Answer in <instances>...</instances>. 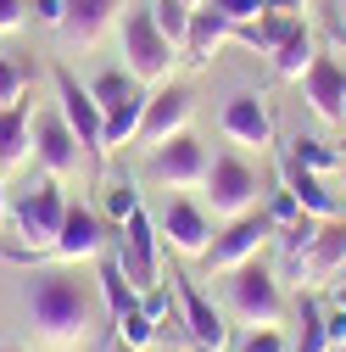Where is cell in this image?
<instances>
[{"label": "cell", "mask_w": 346, "mask_h": 352, "mask_svg": "<svg viewBox=\"0 0 346 352\" xmlns=\"http://www.w3.org/2000/svg\"><path fill=\"white\" fill-rule=\"evenodd\" d=\"M235 34V23L218 12V6H196V17H190V34H185V51H179V62H212V51L224 45V39Z\"/></svg>", "instance_id": "ffe728a7"}, {"label": "cell", "mask_w": 346, "mask_h": 352, "mask_svg": "<svg viewBox=\"0 0 346 352\" xmlns=\"http://www.w3.org/2000/svg\"><path fill=\"white\" fill-rule=\"evenodd\" d=\"M62 218H67L62 179H51V173H45V179H39V185H34V190L12 207V235H17V246H12L6 257L28 269V263H34L39 252H45V246L62 235Z\"/></svg>", "instance_id": "277c9868"}, {"label": "cell", "mask_w": 346, "mask_h": 352, "mask_svg": "<svg viewBox=\"0 0 346 352\" xmlns=\"http://www.w3.org/2000/svg\"><path fill=\"white\" fill-rule=\"evenodd\" d=\"M207 212L218 218V224H229V218L240 212H257V201H263V179H257V168L240 157V151H218L207 162Z\"/></svg>", "instance_id": "5b68a950"}, {"label": "cell", "mask_w": 346, "mask_h": 352, "mask_svg": "<svg viewBox=\"0 0 346 352\" xmlns=\"http://www.w3.org/2000/svg\"><path fill=\"white\" fill-rule=\"evenodd\" d=\"M51 78H56V112L67 118V129H73V135H78V146H84V157H90L95 168L112 157L106 151V118H101V101L90 96V84H78L67 67H51Z\"/></svg>", "instance_id": "ba28073f"}, {"label": "cell", "mask_w": 346, "mask_h": 352, "mask_svg": "<svg viewBox=\"0 0 346 352\" xmlns=\"http://www.w3.org/2000/svg\"><path fill=\"white\" fill-rule=\"evenodd\" d=\"M117 56H123V73L135 84H151V90H162V84H173V67H179V45L157 28L151 17V0H140V6L123 12V28H117Z\"/></svg>", "instance_id": "7a4b0ae2"}, {"label": "cell", "mask_w": 346, "mask_h": 352, "mask_svg": "<svg viewBox=\"0 0 346 352\" xmlns=\"http://www.w3.org/2000/svg\"><path fill=\"white\" fill-rule=\"evenodd\" d=\"M123 0H67V17H62V34L73 45H95V39L117 23Z\"/></svg>", "instance_id": "d6986e66"}, {"label": "cell", "mask_w": 346, "mask_h": 352, "mask_svg": "<svg viewBox=\"0 0 346 352\" xmlns=\"http://www.w3.org/2000/svg\"><path fill=\"white\" fill-rule=\"evenodd\" d=\"M268 212H274V224H279V230H285V224H296V218H301V207H296V196H290V190H279V201H274Z\"/></svg>", "instance_id": "e575fe53"}, {"label": "cell", "mask_w": 346, "mask_h": 352, "mask_svg": "<svg viewBox=\"0 0 346 352\" xmlns=\"http://www.w3.org/2000/svg\"><path fill=\"white\" fill-rule=\"evenodd\" d=\"M157 230H162V241H168V252H179V257H190V263H201L207 257V246H212V212L207 207H196L190 196H173L168 207H162V218H157Z\"/></svg>", "instance_id": "4fadbf2b"}, {"label": "cell", "mask_w": 346, "mask_h": 352, "mask_svg": "<svg viewBox=\"0 0 346 352\" xmlns=\"http://www.w3.org/2000/svg\"><path fill=\"white\" fill-rule=\"evenodd\" d=\"M296 84H301V101H308V112L319 123H341V112H346V67L335 56H313V67Z\"/></svg>", "instance_id": "2e32d148"}, {"label": "cell", "mask_w": 346, "mask_h": 352, "mask_svg": "<svg viewBox=\"0 0 346 352\" xmlns=\"http://www.w3.org/2000/svg\"><path fill=\"white\" fill-rule=\"evenodd\" d=\"M290 352H330V330H324V314L301 296L296 302V336H290Z\"/></svg>", "instance_id": "cb8c5ba5"}, {"label": "cell", "mask_w": 346, "mask_h": 352, "mask_svg": "<svg viewBox=\"0 0 346 352\" xmlns=\"http://www.w3.org/2000/svg\"><path fill=\"white\" fill-rule=\"evenodd\" d=\"M151 17H157V28L173 39V45L185 51V34H190V17H196V6H185V0H151Z\"/></svg>", "instance_id": "d4e9b609"}, {"label": "cell", "mask_w": 346, "mask_h": 352, "mask_svg": "<svg viewBox=\"0 0 346 352\" xmlns=\"http://www.w3.org/2000/svg\"><path fill=\"white\" fill-rule=\"evenodd\" d=\"M324 330H330V352H341V346H346V307H330V314H324Z\"/></svg>", "instance_id": "836d02e7"}, {"label": "cell", "mask_w": 346, "mask_h": 352, "mask_svg": "<svg viewBox=\"0 0 346 352\" xmlns=\"http://www.w3.org/2000/svg\"><path fill=\"white\" fill-rule=\"evenodd\" d=\"M28 12L45 23V28H62V17H67V0H28Z\"/></svg>", "instance_id": "1f68e13d"}, {"label": "cell", "mask_w": 346, "mask_h": 352, "mask_svg": "<svg viewBox=\"0 0 346 352\" xmlns=\"http://www.w3.org/2000/svg\"><path fill=\"white\" fill-rule=\"evenodd\" d=\"M95 285H101V302H106V314H112V319H123L128 307H140V291H135V285L123 280V269H117V263H112L106 252H101V269H95Z\"/></svg>", "instance_id": "603a6c76"}, {"label": "cell", "mask_w": 346, "mask_h": 352, "mask_svg": "<svg viewBox=\"0 0 346 352\" xmlns=\"http://www.w3.org/2000/svg\"><path fill=\"white\" fill-rule=\"evenodd\" d=\"M28 324L34 336L45 341L51 352H78V346H90L95 341V324H101V302L90 291V280H78L73 269H39L28 280Z\"/></svg>", "instance_id": "6da1fadb"}, {"label": "cell", "mask_w": 346, "mask_h": 352, "mask_svg": "<svg viewBox=\"0 0 346 352\" xmlns=\"http://www.w3.org/2000/svg\"><path fill=\"white\" fill-rule=\"evenodd\" d=\"M101 207H106V218H112V224L123 230V224H128V218H135V212H140V190H135V185H128V179H112V185L101 190Z\"/></svg>", "instance_id": "4316f807"}, {"label": "cell", "mask_w": 346, "mask_h": 352, "mask_svg": "<svg viewBox=\"0 0 346 352\" xmlns=\"http://www.w3.org/2000/svg\"><path fill=\"white\" fill-rule=\"evenodd\" d=\"M341 352H346V346H341Z\"/></svg>", "instance_id": "f6af8a7d"}, {"label": "cell", "mask_w": 346, "mask_h": 352, "mask_svg": "<svg viewBox=\"0 0 346 352\" xmlns=\"http://www.w3.org/2000/svg\"><path fill=\"white\" fill-rule=\"evenodd\" d=\"M341 39H346V12H341Z\"/></svg>", "instance_id": "f35d334b"}, {"label": "cell", "mask_w": 346, "mask_h": 352, "mask_svg": "<svg viewBox=\"0 0 346 352\" xmlns=\"http://www.w3.org/2000/svg\"><path fill=\"white\" fill-rule=\"evenodd\" d=\"M335 307H346V274L335 280Z\"/></svg>", "instance_id": "8d00e7d4"}, {"label": "cell", "mask_w": 346, "mask_h": 352, "mask_svg": "<svg viewBox=\"0 0 346 352\" xmlns=\"http://www.w3.org/2000/svg\"><path fill=\"white\" fill-rule=\"evenodd\" d=\"M140 307H146V314H151V319L162 324V319H168V280H162L157 291H146V296H140Z\"/></svg>", "instance_id": "d590c367"}, {"label": "cell", "mask_w": 346, "mask_h": 352, "mask_svg": "<svg viewBox=\"0 0 346 352\" xmlns=\"http://www.w3.org/2000/svg\"><path fill=\"white\" fill-rule=\"evenodd\" d=\"M34 162L51 173V179H73V173L90 162L84 157V146H78V135L67 129V118L62 112H34Z\"/></svg>", "instance_id": "8fae6325"}, {"label": "cell", "mask_w": 346, "mask_h": 352, "mask_svg": "<svg viewBox=\"0 0 346 352\" xmlns=\"http://www.w3.org/2000/svg\"><path fill=\"white\" fill-rule=\"evenodd\" d=\"M190 118H196V96L185 90V84H162L157 96H146V118H140V135H135V146L157 151L162 140L185 135V129H190Z\"/></svg>", "instance_id": "7c38bea8"}, {"label": "cell", "mask_w": 346, "mask_h": 352, "mask_svg": "<svg viewBox=\"0 0 346 352\" xmlns=\"http://www.w3.org/2000/svg\"><path fill=\"white\" fill-rule=\"evenodd\" d=\"M34 157V118L28 101L23 107H0V173H12Z\"/></svg>", "instance_id": "44dd1931"}, {"label": "cell", "mask_w": 346, "mask_h": 352, "mask_svg": "<svg viewBox=\"0 0 346 352\" xmlns=\"http://www.w3.org/2000/svg\"><path fill=\"white\" fill-rule=\"evenodd\" d=\"M224 135H229L235 146H246V151H263V146L274 140V118H268L263 96L235 90V96L224 101Z\"/></svg>", "instance_id": "e0dca14e"}, {"label": "cell", "mask_w": 346, "mask_h": 352, "mask_svg": "<svg viewBox=\"0 0 346 352\" xmlns=\"http://www.w3.org/2000/svg\"><path fill=\"white\" fill-rule=\"evenodd\" d=\"M224 280V307L246 324V330H268V324H285V291H279V274L268 269L263 257L240 263V269L218 274Z\"/></svg>", "instance_id": "3957f363"}, {"label": "cell", "mask_w": 346, "mask_h": 352, "mask_svg": "<svg viewBox=\"0 0 346 352\" xmlns=\"http://www.w3.org/2000/svg\"><path fill=\"white\" fill-rule=\"evenodd\" d=\"M185 6H207V0H185Z\"/></svg>", "instance_id": "ab89813d"}, {"label": "cell", "mask_w": 346, "mask_h": 352, "mask_svg": "<svg viewBox=\"0 0 346 352\" xmlns=\"http://www.w3.org/2000/svg\"><path fill=\"white\" fill-rule=\"evenodd\" d=\"M290 269L301 274V280H296L301 291H308V285H324V280H341V269H346V218H324L319 235H313V246L301 252Z\"/></svg>", "instance_id": "5bb4252c"}, {"label": "cell", "mask_w": 346, "mask_h": 352, "mask_svg": "<svg viewBox=\"0 0 346 352\" xmlns=\"http://www.w3.org/2000/svg\"><path fill=\"white\" fill-rule=\"evenodd\" d=\"M23 101H28V67L0 56V107H23Z\"/></svg>", "instance_id": "f1b7e54d"}, {"label": "cell", "mask_w": 346, "mask_h": 352, "mask_svg": "<svg viewBox=\"0 0 346 352\" xmlns=\"http://www.w3.org/2000/svg\"><path fill=\"white\" fill-rule=\"evenodd\" d=\"M0 352H23V346H0Z\"/></svg>", "instance_id": "60d3db41"}, {"label": "cell", "mask_w": 346, "mask_h": 352, "mask_svg": "<svg viewBox=\"0 0 346 352\" xmlns=\"http://www.w3.org/2000/svg\"><path fill=\"white\" fill-rule=\"evenodd\" d=\"M240 352H290V336H285L279 324H268V330H251V336L240 341Z\"/></svg>", "instance_id": "4dcf8cb0"}, {"label": "cell", "mask_w": 346, "mask_h": 352, "mask_svg": "<svg viewBox=\"0 0 346 352\" xmlns=\"http://www.w3.org/2000/svg\"><path fill=\"white\" fill-rule=\"evenodd\" d=\"M173 285V296H179V319H185V336H190V346H207V352H224V341H229V324H224V314L207 302V291L196 285V280H168Z\"/></svg>", "instance_id": "9a60e30c"}, {"label": "cell", "mask_w": 346, "mask_h": 352, "mask_svg": "<svg viewBox=\"0 0 346 352\" xmlns=\"http://www.w3.org/2000/svg\"><path fill=\"white\" fill-rule=\"evenodd\" d=\"M28 23V0H0V34H17Z\"/></svg>", "instance_id": "d6a6232c"}, {"label": "cell", "mask_w": 346, "mask_h": 352, "mask_svg": "<svg viewBox=\"0 0 346 352\" xmlns=\"http://www.w3.org/2000/svg\"><path fill=\"white\" fill-rule=\"evenodd\" d=\"M190 352H207V346H190Z\"/></svg>", "instance_id": "b9f144b4"}, {"label": "cell", "mask_w": 346, "mask_h": 352, "mask_svg": "<svg viewBox=\"0 0 346 352\" xmlns=\"http://www.w3.org/2000/svg\"><path fill=\"white\" fill-rule=\"evenodd\" d=\"M207 162H212L207 146L185 129V135H173V140H162V146L151 151L146 173H151L157 185H168V190H201V185H207Z\"/></svg>", "instance_id": "30bf717a"}, {"label": "cell", "mask_w": 346, "mask_h": 352, "mask_svg": "<svg viewBox=\"0 0 346 352\" xmlns=\"http://www.w3.org/2000/svg\"><path fill=\"white\" fill-rule=\"evenodd\" d=\"M90 96L101 101V118H106V151H117V146H128V140L140 135V118H146V84H135L123 67H106V73H95Z\"/></svg>", "instance_id": "52a82bcc"}, {"label": "cell", "mask_w": 346, "mask_h": 352, "mask_svg": "<svg viewBox=\"0 0 346 352\" xmlns=\"http://www.w3.org/2000/svg\"><path fill=\"white\" fill-rule=\"evenodd\" d=\"M290 157H296L301 168H313V173H335V168H341V151H330V146L313 140V135H296V140H290Z\"/></svg>", "instance_id": "83f0119b"}, {"label": "cell", "mask_w": 346, "mask_h": 352, "mask_svg": "<svg viewBox=\"0 0 346 352\" xmlns=\"http://www.w3.org/2000/svg\"><path fill=\"white\" fill-rule=\"evenodd\" d=\"M341 274H346V269H341Z\"/></svg>", "instance_id": "ee69618b"}, {"label": "cell", "mask_w": 346, "mask_h": 352, "mask_svg": "<svg viewBox=\"0 0 346 352\" xmlns=\"http://www.w3.org/2000/svg\"><path fill=\"white\" fill-rule=\"evenodd\" d=\"M279 185L296 196V207H301V212H313V218H341V196L324 185V173L301 168L296 157H285V173H279Z\"/></svg>", "instance_id": "ac0fdd59"}, {"label": "cell", "mask_w": 346, "mask_h": 352, "mask_svg": "<svg viewBox=\"0 0 346 352\" xmlns=\"http://www.w3.org/2000/svg\"><path fill=\"white\" fill-rule=\"evenodd\" d=\"M207 6H218L235 28H246V23H257V17L268 12V0H207Z\"/></svg>", "instance_id": "f546056e"}, {"label": "cell", "mask_w": 346, "mask_h": 352, "mask_svg": "<svg viewBox=\"0 0 346 352\" xmlns=\"http://www.w3.org/2000/svg\"><path fill=\"white\" fill-rule=\"evenodd\" d=\"M12 212V201H6V179H0V218H6Z\"/></svg>", "instance_id": "74e56055"}, {"label": "cell", "mask_w": 346, "mask_h": 352, "mask_svg": "<svg viewBox=\"0 0 346 352\" xmlns=\"http://www.w3.org/2000/svg\"><path fill=\"white\" fill-rule=\"evenodd\" d=\"M341 129H346V112H341Z\"/></svg>", "instance_id": "7bdbcfd3"}, {"label": "cell", "mask_w": 346, "mask_h": 352, "mask_svg": "<svg viewBox=\"0 0 346 352\" xmlns=\"http://www.w3.org/2000/svg\"><path fill=\"white\" fill-rule=\"evenodd\" d=\"M268 56H274V73H279V78H301V73L313 67V56H319V45H313V28H308V23H296V28L279 39V45H274Z\"/></svg>", "instance_id": "7402d4cb"}, {"label": "cell", "mask_w": 346, "mask_h": 352, "mask_svg": "<svg viewBox=\"0 0 346 352\" xmlns=\"http://www.w3.org/2000/svg\"><path fill=\"white\" fill-rule=\"evenodd\" d=\"M106 252V218L84 201H67V218H62V235L39 252L34 263H62V269H78V263H95Z\"/></svg>", "instance_id": "9c48e42d"}, {"label": "cell", "mask_w": 346, "mask_h": 352, "mask_svg": "<svg viewBox=\"0 0 346 352\" xmlns=\"http://www.w3.org/2000/svg\"><path fill=\"white\" fill-rule=\"evenodd\" d=\"M274 235H279V224H274L268 207L240 212V218H229V224L212 235V246H207V257H201V269H207V274H229V269H240V263L263 257Z\"/></svg>", "instance_id": "8992f818"}, {"label": "cell", "mask_w": 346, "mask_h": 352, "mask_svg": "<svg viewBox=\"0 0 346 352\" xmlns=\"http://www.w3.org/2000/svg\"><path fill=\"white\" fill-rule=\"evenodd\" d=\"M112 324H117V341H128L135 352H151L157 346V319L146 314V307H128V314L112 319Z\"/></svg>", "instance_id": "484cf974"}]
</instances>
